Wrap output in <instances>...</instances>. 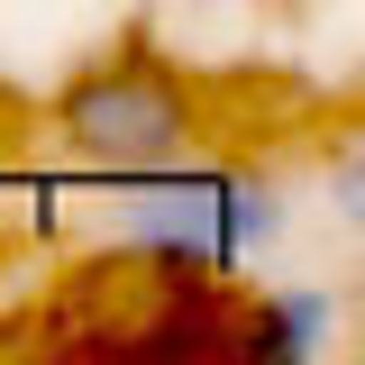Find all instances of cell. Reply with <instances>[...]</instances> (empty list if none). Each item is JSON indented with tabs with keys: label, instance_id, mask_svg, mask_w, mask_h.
<instances>
[{
	"label": "cell",
	"instance_id": "1",
	"mask_svg": "<svg viewBox=\"0 0 365 365\" xmlns=\"http://www.w3.org/2000/svg\"><path fill=\"white\" fill-rule=\"evenodd\" d=\"M110 228L119 247L174 274H237L274 228L283 192L265 174H228V165H155V174H110Z\"/></svg>",
	"mask_w": 365,
	"mask_h": 365
},
{
	"label": "cell",
	"instance_id": "2",
	"mask_svg": "<svg viewBox=\"0 0 365 365\" xmlns=\"http://www.w3.org/2000/svg\"><path fill=\"white\" fill-rule=\"evenodd\" d=\"M46 119H55V146L83 174H155V165H182L201 146V91L182 83L146 37H128L119 55L83 64L55 91Z\"/></svg>",
	"mask_w": 365,
	"mask_h": 365
},
{
	"label": "cell",
	"instance_id": "3",
	"mask_svg": "<svg viewBox=\"0 0 365 365\" xmlns=\"http://www.w3.org/2000/svg\"><path fill=\"white\" fill-rule=\"evenodd\" d=\"M228 356L237 365H311L329 347V329H338V302L319 292V283H283V292H256V302H237L228 311Z\"/></svg>",
	"mask_w": 365,
	"mask_h": 365
}]
</instances>
